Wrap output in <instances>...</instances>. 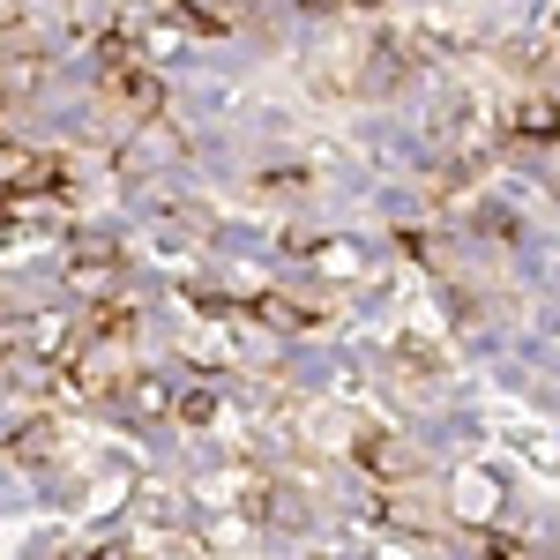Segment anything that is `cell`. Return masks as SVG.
I'll list each match as a JSON object with an SVG mask.
<instances>
[{
    "label": "cell",
    "mask_w": 560,
    "mask_h": 560,
    "mask_svg": "<svg viewBox=\"0 0 560 560\" xmlns=\"http://www.w3.org/2000/svg\"><path fill=\"white\" fill-rule=\"evenodd\" d=\"M359 269H366V261H359L351 240H329V247H322V277H359Z\"/></svg>",
    "instance_id": "2"
},
{
    "label": "cell",
    "mask_w": 560,
    "mask_h": 560,
    "mask_svg": "<svg viewBox=\"0 0 560 560\" xmlns=\"http://www.w3.org/2000/svg\"><path fill=\"white\" fill-rule=\"evenodd\" d=\"M448 509H456V523H471V530H493L501 523V478L493 471H456V486H448Z\"/></svg>",
    "instance_id": "1"
},
{
    "label": "cell",
    "mask_w": 560,
    "mask_h": 560,
    "mask_svg": "<svg viewBox=\"0 0 560 560\" xmlns=\"http://www.w3.org/2000/svg\"><path fill=\"white\" fill-rule=\"evenodd\" d=\"M128 411L135 419H158L165 411V382H128Z\"/></svg>",
    "instance_id": "3"
}]
</instances>
